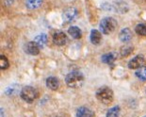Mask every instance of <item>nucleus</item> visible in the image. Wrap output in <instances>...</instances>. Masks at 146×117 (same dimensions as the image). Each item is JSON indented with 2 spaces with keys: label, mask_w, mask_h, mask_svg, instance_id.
<instances>
[{
  "label": "nucleus",
  "mask_w": 146,
  "mask_h": 117,
  "mask_svg": "<svg viewBox=\"0 0 146 117\" xmlns=\"http://www.w3.org/2000/svg\"><path fill=\"white\" fill-rule=\"evenodd\" d=\"M95 96L101 103L105 104V105H110L113 101L114 94L110 88L107 87V86H103L96 91Z\"/></svg>",
  "instance_id": "obj_1"
},
{
  "label": "nucleus",
  "mask_w": 146,
  "mask_h": 117,
  "mask_svg": "<svg viewBox=\"0 0 146 117\" xmlns=\"http://www.w3.org/2000/svg\"><path fill=\"white\" fill-rule=\"evenodd\" d=\"M65 82L70 88H79L84 82V76L78 71H74L66 76Z\"/></svg>",
  "instance_id": "obj_2"
},
{
  "label": "nucleus",
  "mask_w": 146,
  "mask_h": 117,
  "mask_svg": "<svg viewBox=\"0 0 146 117\" xmlns=\"http://www.w3.org/2000/svg\"><path fill=\"white\" fill-rule=\"evenodd\" d=\"M117 27V21L112 17H106L100 23V30L102 33L108 35L112 33Z\"/></svg>",
  "instance_id": "obj_3"
},
{
  "label": "nucleus",
  "mask_w": 146,
  "mask_h": 117,
  "mask_svg": "<svg viewBox=\"0 0 146 117\" xmlns=\"http://www.w3.org/2000/svg\"><path fill=\"white\" fill-rule=\"evenodd\" d=\"M20 94L22 99L26 101L27 103H32L38 96L36 89L31 87V86H25L21 90Z\"/></svg>",
  "instance_id": "obj_4"
},
{
  "label": "nucleus",
  "mask_w": 146,
  "mask_h": 117,
  "mask_svg": "<svg viewBox=\"0 0 146 117\" xmlns=\"http://www.w3.org/2000/svg\"><path fill=\"white\" fill-rule=\"evenodd\" d=\"M145 63L146 60L144 57L141 56V55H138V56L133 58L131 60H129L127 66H128L129 69H139L141 67H143L145 65Z\"/></svg>",
  "instance_id": "obj_5"
},
{
  "label": "nucleus",
  "mask_w": 146,
  "mask_h": 117,
  "mask_svg": "<svg viewBox=\"0 0 146 117\" xmlns=\"http://www.w3.org/2000/svg\"><path fill=\"white\" fill-rule=\"evenodd\" d=\"M63 20L65 23H72L77 17V11L76 8H69L63 12Z\"/></svg>",
  "instance_id": "obj_6"
},
{
  "label": "nucleus",
  "mask_w": 146,
  "mask_h": 117,
  "mask_svg": "<svg viewBox=\"0 0 146 117\" xmlns=\"http://www.w3.org/2000/svg\"><path fill=\"white\" fill-rule=\"evenodd\" d=\"M53 42L56 45L62 47L67 43V36L62 31H57L53 35Z\"/></svg>",
  "instance_id": "obj_7"
},
{
  "label": "nucleus",
  "mask_w": 146,
  "mask_h": 117,
  "mask_svg": "<svg viewBox=\"0 0 146 117\" xmlns=\"http://www.w3.org/2000/svg\"><path fill=\"white\" fill-rule=\"evenodd\" d=\"M26 51L27 54H30L32 56H36L40 53V47L37 43L34 42H29L26 45Z\"/></svg>",
  "instance_id": "obj_8"
},
{
  "label": "nucleus",
  "mask_w": 146,
  "mask_h": 117,
  "mask_svg": "<svg viewBox=\"0 0 146 117\" xmlns=\"http://www.w3.org/2000/svg\"><path fill=\"white\" fill-rule=\"evenodd\" d=\"M119 39L121 42L123 43H128L131 41L132 39V31L130 30L128 27L123 29L119 33Z\"/></svg>",
  "instance_id": "obj_9"
},
{
  "label": "nucleus",
  "mask_w": 146,
  "mask_h": 117,
  "mask_svg": "<svg viewBox=\"0 0 146 117\" xmlns=\"http://www.w3.org/2000/svg\"><path fill=\"white\" fill-rule=\"evenodd\" d=\"M46 86H47L48 89L53 91L58 90V87H60V80L55 78V76H49V78L46 79Z\"/></svg>",
  "instance_id": "obj_10"
},
{
  "label": "nucleus",
  "mask_w": 146,
  "mask_h": 117,
  "mask_svg": "<svg viewBox=\"0 0 146 117\" xmlns=\"http://www.w3.org/2000/svg\"><path fill=\"white\" fill-rule=\"evenodd\" d=\"M90 40H91V43L92 45H98L101 43V40H102V36H101L100 31H99V30H96V29H92L91 35H90Z\"/></svg>",
  "instance_id": "obj_11"
},
{
  "label": "nucleus",
  "mask_w": 146,
  "mask_h": 117,
  "mask_svg": "<svg viewBox=\"0 0 146 117\" xmlns=\"http://www.w3.org/2000/svg\"><path fill=\"white\" fill-rule=\"evenodd\" d=\"M94 112L87 107H80L76 110V117H92Z\"/></svg>",
  "instance_id": "obj_12"
},
{
  "label": "nucleus",
  "mask_w": 146,
  "mask_h": 117,
  "mask_svg": "<svg viewBox=\"0 0 146 117\" xmlns=\"http://www.w3.org/2000/svg\"><path fill=\"white\" fill-rule=\"evenodd\" d=\"M116 58H117V55L115 52H110V53L104 54L101 58H102V61H103L104 63H107V64L111 65L112 63H114Z\"/></svg>",
  "instance_id": "obj_13"
},
{
  "label": "nucleus",
  "mask_w": 146,
  "mask_h": 117,
  "mask_svg": "<svg viewBox=\"0 0 146 117\" xmlns=\"http://www.w3.org/2000/svg\"><path fill=\"white\" fill-rule=\"evenodd\" d=\"M43 0H26V6L29 10H35L42 6Z\"/></svg>",
  "instance_id": "obj_14"
},
{
  "label": "nucleus",
  "mask_w": 146,
  "mask_h": 117,
  "mask_svg": "<svg viewBox=\"0 0 146 117\" xmlns=\"http://www.w3.org/2000/svg\"><path fill=\"white\" fill-rule=\"evenodd\" d=\"M68 33H69L74 39H80L82 36L81 30H80V29L78 27H76V26L70 27L69 29H68Z\"/></svg>",
  "instance_id": "obj_15"
},
{
  "label": "nucleus",
  "mask_w": 146,
  "mask_h": 117,
  "mask_svg": "<svg viewBox=\"0 0 146 117\" xmlns=\"http://www.w3.org/2000/svg\"><path fill=\"white\" fill-rule=\"evenodd\" d=\"M35 42L39 45L40 47H43L47 44V35L46 34H40L35 37Z\"/></svg>",
  "instance_id": "obj_16"
},
{
  "label": "nucleus",
  "mask_w": 146,
  "mask_h": 117,
  "mask_svg": "<svg viewBox=\"0 0 146 117\" xmlns=\"http://www.w3.org/2000/svg\"><path fill=\"white\" fill-rule=\"evenodd\" d=\"M120 110H121V109L119 106H114L108 110L106 117H119Z\"/></svg>",
  "instance_id": "obj_17"
},
{
  "label": "nucleus",
  "mask_w": 146,
  "mask_h": 117,
  "mask_svg": "<svg viewBox=\"0 0 146 117\" xmlns=\"http://www.w3.org/2000/svg\"><path fill=\"white\" fill-rule=\"evenodd\" d=\"M135 31L139 36H146V24H138L135 27Z\"/></svg>",
  "instance_id": "obj_18"
},
{
  "label": "nucleus",
  "mask_w": 146,
  "mask_h": 117,
  "mask_svg": "<svg viewBox=\"0 0 146 117\" xmlns=\"http://www.w3.org/2000/svg\"><path fill=\"white\" fill-rule=\"evenodd\" d=\"M135 75L139 80L146 81V66H143V67H141V68H139L136 72Z\"/></svg>",
  "instance_id": "obj_19"
},
{
  "label": "nucleus",
  "mask_w": 146,
  "mask_h": 117,
  "mask_svg": "<svg viewBox=\"0 0 146 117\" xmlns=\"http://www.w3.org/2000/svg\"><path fill=\"white\" fill-rule=\"evenodd\" d=\"M134 50V47H131V45H125L121 49V56L122 57H127L129 56L130 54L132 53V51Z\"/></svg>",
  "instance_id": "obj_20"
},
{
  "label": "nucleus",
  "mask_w": 146,
  "mask_h": 117,
  "mask_svg": "<svg viewBox=\"0 0 146 117\" xmlns=\"http://www.w3.org/2000/svg\"><path fill=\"white\" fill-rule=\"evenodd\" d=\"M9 66H10V63H9L8 58H6L4 55H1V56H0V68L2 70H5V69H8Z\"/></svg>",
  "instance_id": "obj_21"
},
{
  "label": "nucleus",
  "mask_w": 146,
  "mask_h": 117,
  "mask_svg": "<svg viewBox=\"0 0 146 117\" xmlns=\"http://www.w3.org/2000/svg\"><path fill=\"white\" fill-rule=\"evenodd\" d=\"M144 117H146V115H145V116H144Z\"/></svg>",
  "instance_id": "obj_22"
}]
</instances>
